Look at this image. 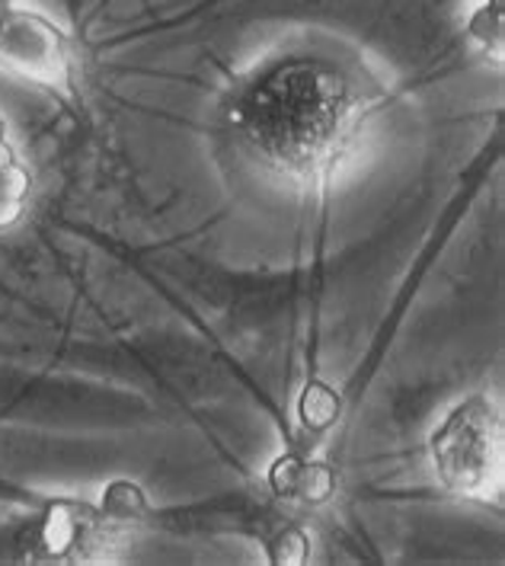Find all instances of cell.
<instances>
[{
  "mask_svg": "<svg viewBox=\"0 0 505 566\" xmlns=\"http://www.w3.org/2000/svg\"><path fill=\"white\" fill-rule=\"evenodd\" d=\"M429 464L439 486L490 506L505 486V419L496 400L471 394L448 410L429 436Z\"/></svg>",
  "mask_w": 505,
  "mask_h": 566,
  "instance_id": "2",
  "label": "cell"
},
{
  "mask_svg": "<svg viewBox=\"0 0 505 566\" xmlns=\"http://www.w3.org/2000/svg\"><path fill=\"white\" fill-rule=\"evenodd\" d=\"M32 202V174L20 148L10 138V125L0 116V231L23 221Z\"/></svg>",
  "mask_w": 505,
  "mask_h": 566,
  "instance_id": "6",
  "label": "cell"
},
{
  "mask_svg": "<svg viewBox=\"0 0 505 566\" xmlns=\"http://www.w3.org/2000/svg\"><path fill=\"white\" fill-rule=\"evenodd\" d=\"M311 554L307 532L295 522H282L272 535L266 537L269 564H304Z\"/></svg>",
  "mask_w": 505,
  "mask_h": 566,
  "instance_id": "9",
  "label": "cell"
},
{
  "mask_svg": "<svg viewBox=\"0 0 505 566\" xmlns=\"http://www.w3.org/2000/svg\"><path fill=\"white\" fill-rule=\"evenodd\" d=\"M467 35L476 49L493 61L505 59V0H480L467 20Z\"/></svg>",
  "mask_w": 505,
  "mask_h": 566,
  "instance_id": "7",
  "label": "cell"
},
{
  "mask_svg": "<svg viewBox=\"0 0 505 566\" xmlns=\"http://www.w3.org/2000/svg\"><path fill=\"white\" fill-rule=\"evenodd\" d=\"M297 417H301L304 436L324 439L333 429V422L339 419V394L324 381H307V388L297 400Z\"/></svg>",
  "mask_w": 505,
  "mask_h": 566,
  "instance_id": "8",
  "label": "cell"
},
{
  "mask_svg": "<svg viewBox=\"0 0 505 566\" xmlns=\"http://www.w3.org/2000/svg\"><path fill=\"white\" fill-rule=\"evenodd\" d=\"M0 71L32 87L67 93L74 84V49L67 32L39 10L0 0Z\"/></svg>",
  "mask_w": 505,
  "mask_h": 566,
  "instance_id": "3",
  "label": "cell"
},
{
  "mask_svg": "<svg viewBox=\"0 0 505 566\" xmlns=\"http://www.w3.org/2000/svg\"><path fill=\"white\" fill-rule=\"evenodd\" d=\"M269 486L282 500L324 503L336 490V474L329 464L311 454H282L269 471Z\"/></svg>",
  "mask_w": 505,
  "mask_h": 566,
  "instance_id": "5",
  "label": "cell"
},
{
  "mask_svg": "<svg viewBox=\"0 0 505 566\" xmlns=\"http://www.w3.org/2000/svg\"><path fill=\"white\" fill-rule=\"evenodd\" d=\"M371 99L336 61L288 55L234 93L228 125L240 150L288 186H324L349 157Z\"/></svg>",
  "mask_w": 505,
  "mask_h": 566,
  "instance_id": "1",
  "label": "cell"
},
{
  "mask_svg": "<svg viewBox=\"0 0 505 566\" xmlns=\"http://www.w3.org/2000/svg\"><path fill=\"white\" fill-rule=\"evenodd\" d=\"M119 518L103 503L55 500L42 509L35 522V551L32 557L61 560V564H93L113 557L122 535Z\"/></svg>",
  "mask_w": 505,
  "mask_h": 566,
  "instance_id": "4",
  "label": "cell"
}]
</instances>
